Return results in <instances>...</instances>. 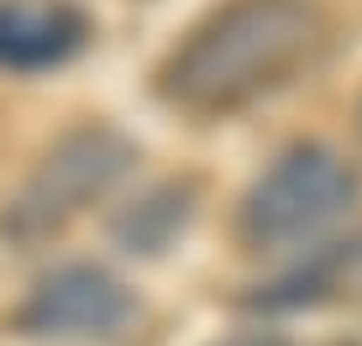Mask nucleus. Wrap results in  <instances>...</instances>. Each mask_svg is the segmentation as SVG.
I'll use <instances>...</instances> for the list:
<instances>
[{
    "label": "nucleus",
    "instance_id": "6e6552de",
    "mask_svg": "<svg viewBox=\"0 0 362 346\" xmlns=\"http://www.w3.org/2000/svg\"><path fill=\"white\" fill-rule=\"evenodd\" d=\"M221 346H289V341L273 336V330H247V336H231V341H221Z\"/></svg>",
    "mask_w": 362,
    "mask_h": 346
},
{
    "label": "nucleus",
    "instance_id": "0eeeda50",
    "mask_svg": "<svg viewBox=\"0 0 362 346\" xmlns=\"http://www.w3.org/2000/svg\"><path fill=\"white\" fill-rule=\"evenodd\" d=\"M357 268H362V237L326 241V246L310 252L305 268H294V273L273 278L268 289H257L252 299H247V310H305V304H320V299H331Z\"/></svg>",
    "mask_w": 362,
    "mask_h": 346
},
{
    "label": "nucleus",
    "instance_id": "f257e3e1",
    "mask_svg": "<svg viewBox=\"0 0 362 346\" xmlns=\"http://www.w3.org/2000/svg\"><path fill=\"white\" fill-rule=\"evenodd\" d=\"M320 42L310 0H226L184 32L158 68V95L189 116H231L289 84Z\"/></svg>",
    "mask_w": 362,
    "mask_h": 346
},
{
    "label": "nucleus",
    "instance_id": "f03ea898",
    "mask_svg": "<svg viewBox=\"0 0 362 346\" xmlns=\"http://www.w3.org/2000/svg\"><path fill=\"white\" fill-rule=\"evenodd\" d=\"M136 168V142L105 121L69 126L64 137L32 163V173L0 200V241L37 246L79 220L95 200H105Z\"/></svg>",
    "mask_w": 362,
    "mask_h": 346
},
{
    "label": "nucleus",
    "instance_id": "20e7f679",
    "mask_svg": "<svg viewBox=\"0 0 362 346\" xmlns=\"http://www.w3.org/2000/svg\"><path fill=\"white\" fill-rule=\"evenodd\" d=\"M136 320V294L100 263H58L11 310V336L32 346H90L116 341Z\"/></svg>",
    "mask_w": 362,
    "mask_h": 346
},
{
    "label": "nucleus",
    "instance_id": "423d86ee",
    "mask_svg": "<svg viewBox=\"0 0 362 346\" xmlns=\"http://www.w3.org/2000/svg\"><path fill=\"white\" fill-rule=\"evenodd\" d=\"M194 210H199L194 179L153 184L147 194H136L132 205H121L116 215H110V241H116L127 257H163L168 246L189 231Z\"/></svg>",
    "mask_w": 362,
    "mask_h": 346
},
{
    "label": "nucleus",
    "instance_id": "7ed1b4c3",
    "mask_svg": "<svg viewBox=\"0 0 362 346\" xmlns=\"http://www.w3.org/2000/svg\"><path fill=\"white\" fill-rule=\"evenodd\" d=\"M362 200V179L336 147L294 142L252 179L236 210V237L252 252L310 241Z\"/></svg>",
    "mask_w": 362,
    "mask_h": 346
},
{
    "label": "nucleus",
    "instance_id": "39448f33",
    "mask_svg": "<svg viewBox=\"0 0 362 346\" xmlns=\"http://www.w3.org/2000/svg\"><path fill=\"white\" fill-rule=\"evenodd\" d=\"M95 21L79 0H0V68L47 73L90 47Z\"/></svg>",
    "mask_w": 362,
    "mask_h": 346
}]
</instances>
